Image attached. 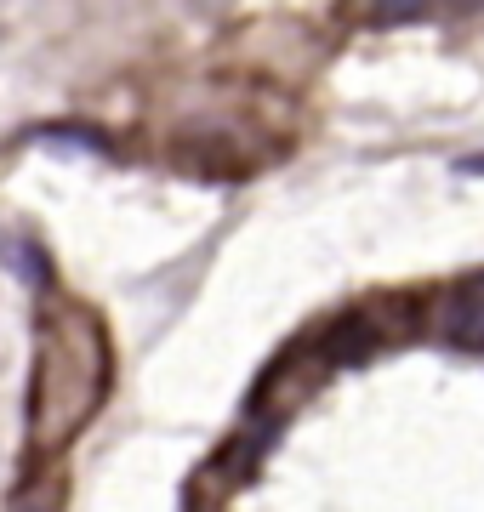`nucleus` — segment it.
<instances>
[{
  "label": "nucleus",
  "instance_id": "20e7f679",
  "mask_svg": "<svg viewBox=\"0 0 484 512\" xmlns=\"http://www.w3.org/2000/svg\"><path fill=\"white\" fill-rule=\"evenodd\" d=\"M6 268L23 274L29 285H46V256H40L29 239H6Z\"/></svg>",
  "mask_w": 484,
  "mask_h": 512
},
{
  "label": "nucleus",
  "instance_id": "423d86ee",
  "mask_svg": "<svg viewBox=\"0 0 484 512\" xmlns=\"http://www.w3.org/2000/svg\"><path fill=\"white\" fill-rule=\"evenodd\" d=\"M456 171H462V177H484V154H467V160H456Z\"/></svg>",
  "mask_w": 484,
  "mask_h": 512
},
{
  "label": "nucleus",
  "instance_id": "f257e3e1",
  "mask_svg": "<svg viewBox=\"0 0 484 512\" xmlns=\"http://www.w3.org/2000/svg\"><path fill=\"white\" fill-rule=\"evenodd\" d=\"M103 393V342L97 330L69 313L46 330V348H40V387H35V444L52 450L75 433L86 410Z\"/></svg>",
  "mask_w": 484,
  "mask_h": 512
},
{
  "label": "nucleus",
  "instance_id": "f03ea898",
  "mask_svg": "<svg viewBox=\"0 0 484 512\" xmlns=\"http://www.w3.org/2000/svg\"><path fill=\"white\" fill-rule=\"evenodd\" d=\"M376 348H382V325H376L371 313H342L319 336V359L325 365H365Z\"/></svg>",
  "mask_w": 484,
  "mask_h": 512
},
{
  "label": "nucleus",
  "instance_id": "7ed1b4c3",
  "mask_svg": "<svg viewBox=\"0 0 484 512\" xmlns=\"http://www.w3.org/2000/svg\"><path fill=\"white\" fill-rule=\"evenodd\" d=\"M439 330H445V342L467 353H484V296L479 291H456L439 313Z\"/></svg>",
  "mask_w": 484,
  "mask_h": 512
},
{
  "label": "nucleus",
  "instance_id": "0eeeda50",
  "mask_svg": "<svg viewBox=\"0 0 484 512\" xmlns=\"http://www.w3.org/2000/svg\"><path fill=\"white\" fill-rule=\"evenodd\" d=\"M484 0H450V12H456V18H467V12H479Z\"/></svg>",
  "mask_w": 484,
  "mask_h": 512
},
{
  "label": "nucleus",
  "instance_id": "39448f33",
  "mask_svg": "<svg viewBox=\"0 0 484 512\" xmlns=\"http://www.w3.org/2000/svg\"><path fill=\"white\" fill-rule=\"evenodd\" d=\"M428 12V0H371V18L376 23H410Z\"/></svg>",
  "mask_w": 484,
  "mask_h": 512
}]
</instances>
